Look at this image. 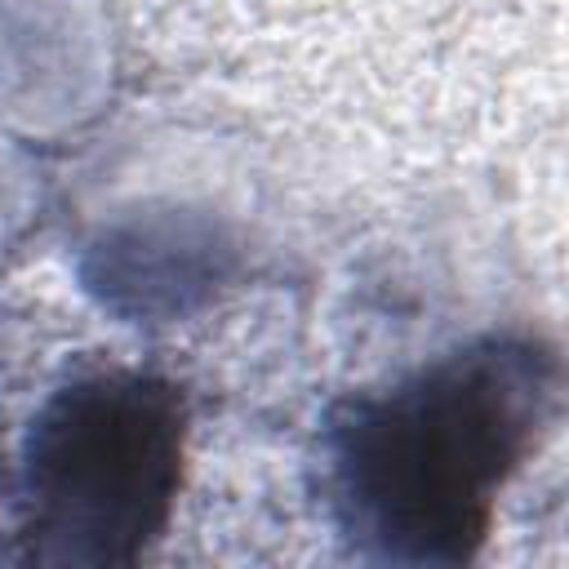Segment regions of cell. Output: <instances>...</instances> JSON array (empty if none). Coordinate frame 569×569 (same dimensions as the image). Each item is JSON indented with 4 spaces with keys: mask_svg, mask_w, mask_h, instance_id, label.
<instances>
[{
    "mask_svg": "<svg viewBox=\"0 0 569 569\" xmlns=\"http://www.w3.org/2000/svg\"><path fill=\"white\" fill-rule=\"evenodd\" d=\"M187 436L182 387L151 369H89L49 391L9 471V556L138 565L173 520Z\"/></svg>",
    "mask_w": 569,
    "mask_h": 569,
    "instance_id": "obj_2",
    "label": "cell"
},
{
    "mask_svg": "<svg viewBox=\"0 0 569 569\" xmlns=\"http://www.w3.org/2000/svg\"><path fill=\"white\" fill-rule=\"evenodd\" d=\"M560 413V351L529 329L467 338L338 400L320 431L338 533L387 565H467L502 489Z\"/></svg>",
    "mask_w": 569,
    "mask_h": 569,
    "instance_id": "obj_1",
    "label": "cell"
}]
</instances>
